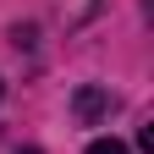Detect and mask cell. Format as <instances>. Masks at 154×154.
<instances>
[{
  "label": "cell",
  "mask_w": 154,
  "mask_h": 154,
  "mask_svg": "<svg viewBox=\"0 0 154 154\" xmlns=\"http://www.w3.org/2000/svg\"><path fill=\"white\" fill-rule=\"evenodd\" d=\"M0 94H6V88H0Z\"/></svg>",
  "instance_id": "obj_3"
},
{
  "label": "cell",
  "mask_w": 154,
  "mask_h": 154,
  "mask_svg": "<svg viewBox=\"0 0 154 154\" xmlns=\"http://www.w3.org/2000/svg\"><path fill=\"white\" fill-rule=\"evenodd\" d=\"M88 154H132V149H127V143H116V138H94Z\"/></svg>",
  "instance_id": "obj_2"
},
{
  "label": "cell",
  "mask_w": 154,
  "mask_h": 154,
  "mask_svg": "<svg viewBox=\"0 0 154 154\" xmlns=\"http://www.w3.org/2000/svg\"><path fill=\"white\" fill-rule=\"evenodd\" d=\"M105 105H110V99H105L99 88H77V116H83V121H99Z\"/></svg>",
  "instance_id": "obj_1"
}]
</instances>
